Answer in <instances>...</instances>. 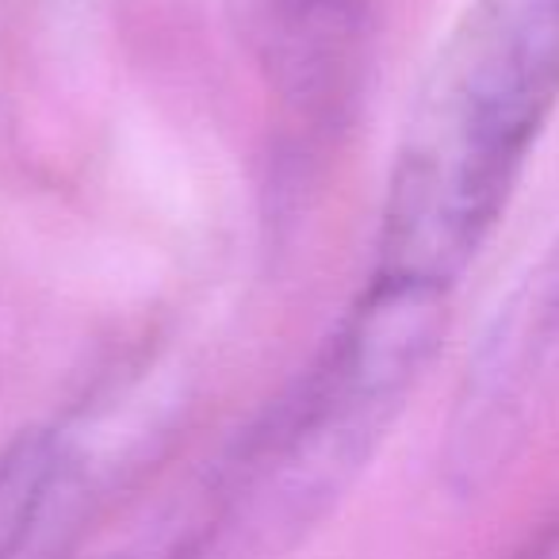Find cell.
<instances>
[{
    "mask_svg": "<svg viewBox=\"0 0 559 559\" xmlns=\"http://www.w3.org/2000/svg\"><path fill=\"white\" fill-rule=\"evenodd\" d=\"M100 559H142V556H131V551H116V556H100Z\"/></svg>",
    "mask_w": 559,
    "mask_h": 559,
    "instance_id": "6",
    "label": "cell"
},
{
    "mask_svg": "<svg viewBox=\"0 0 559 559\" xmlns=\"http://www.w3.org/2000/svg\"><path fill=\"white\" fill-rule=\"evenodd\" d=\"M452 307L365 280L307 368L238 437L169 559H292L353 495L441 357Z\"/></svg>",
    "mask_w": 559,
    "mask_h": 559,
    "instance_id": "2",
    "label": "cell"
},
{
    "mask_svg": "<svg viewBox=\"0 0 559 559\" xmlns=\"http://www.w3.org/2000/svg\"><path fill=\"white\" fill-rule=\"evenodd\" d=\"M559 411V234L483 326L452 395L441 475L479 498Z\"/></svg>",
    "mask_w": 559,
    "mask_h": 559,
    "instance_id": "3",
    "label": "cell"
},
{
    "mask_svg": "<svg viewBox=\"0 0 559 559\" xmlns=\"http://www.w3.org/2000/svg\"><path fill=\"white\" fill-rule=\"evenodd\" d=\"M506 559H559V510L536 533H528Z\"/></svg>",
    "mask_w": 559,
    "mask_h": 559,
    "instance_id": "5",
    "label": "cell"
},
{
    "mask_svg": "<svg viewBox=\"0 0 559 559\" xmlns=\"http://www.w3.org/2000/svg\"><path fill=\"white\" fill-rule=\"evenodd\" d=\"M223 12L296 139L345 123L365 70V0H223Z\"/></svg>",
    "mask_w": 559,
    "mask_h": 559,
    "instance_id": "4",
    "label": "cell"
},
{
    "mask_svg": "<svg viewBox=\"0 0 559 559\" xmlns=\"http://www.w3.org/2000/svg\"><path fill=\"white\" fill-rule=\"evenodd\" d=\"M559 108V0H467L406 108L368 280L452 307Z\"/></svg>",
    "mask_w": 559,
    "mask_h": 559,
    "instance_id": "1",
    "label": "cell"
}]
</instances>
